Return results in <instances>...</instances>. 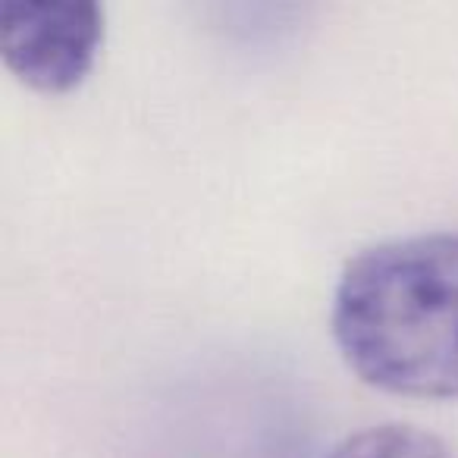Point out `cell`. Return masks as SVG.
Returning a JSON list of instances; mask_svg holds the SVG:
<instances>
[{"label":"cell","mask_w":458,"mask_h":458,"mask_svg":"<svg viewBox=\"0 0 458 458\" xmlns=\"http://www.w3.org/2000/svg\"><path fill=\"white\" fill-rule=\"evenodd\" d=\"M98 0H10L0 10V57L38 91H70L95 66L104 45Z\"/></svg>","instance_id":"7a4b0ae2"},{"label":"cell","mask_w":458,"mask_h":458,"mask_svg":"<svg viewBox=\"0 0 458 458\" xmlns=\"http://www.w3.org/2000/svg\"><path fill=\"white\" fill-rule=\"evenodd\" d=\"M330 330L364 383L458 399V229L374 242L345 261Z\"/></svg>","instance_id":"6da1fadb"},{"label":"cell","mask_w":458,"mask_h":458,"mask_svg":"<svg viewBox=\"0 0 458 458\" xmlns=\"http://www.w3.org/2000/svg\"><path fill=\"white\" fill-rule=\"evenodd\" d=\"M324 458H455V452L443 437L424 427L386 420L349 433Z\"/></svg>","instance_id":"3957f363"}]
</instances>
